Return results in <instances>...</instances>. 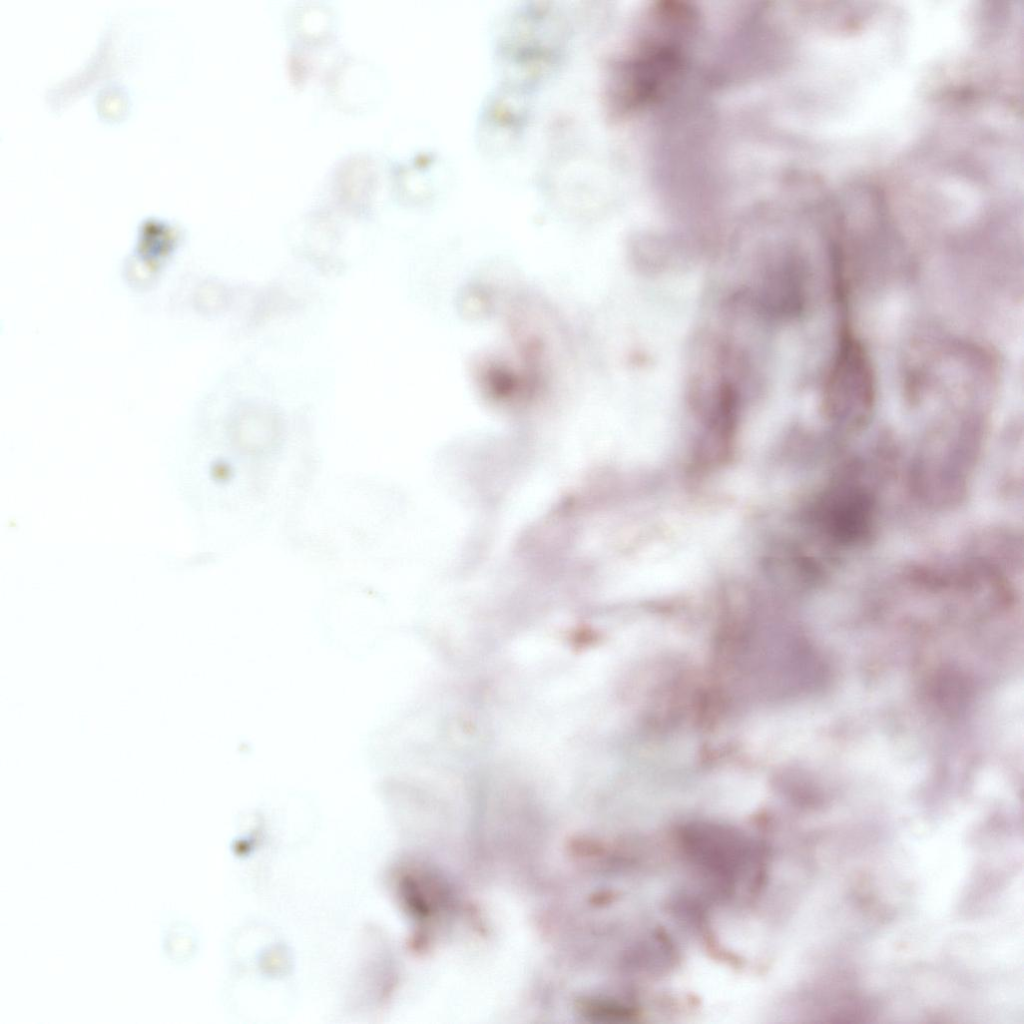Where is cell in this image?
Here are the masks:
<instances>
[{"label": "cell", "mask_w": 1024, "mask_h": 1024, "mask_svg": "<svg viewBox=\"0 0 1024 1024\" xmlns=\"http://www.w3.org/2000/svg\"><path fill=\"white\" fill-rule=\"evenodd\" d=\"M828 507L831 532L840 540L852 541L862 537L869 529L870 498L859 490L837 492Z\"/></svg>", "instance_id": "cell-4"}, {"label": "cell", "mask_w": 1024, "mask_h": 1024, "mask_svg": "<svg viewBox=\"0 0 1024 1024\" xmlns=\"http://www.w3.org/2000/svg\"><path fill=\"white\" fill-rule=\"evenodd\" d=\"M697 29V11L686 3L649 8L616 70L613 98L620 113L639 112L664 96L686 64Z\"/></svg>", "instance_id": "cell-1"}, {"label": "cell", "mask_w": 1024, "mask_h": 1024, "mask_svg": "<svg viewBox=\"0 0 1024 1024\" xmlns=\"http://www.w3.org/2000/svg\"><path fill=\"white\" fill-rule=\"evenodd\" d=\"M830 413L847 424H860L870 413L874 386L869 361L862 347L844 336L827 384Z\"/></svg>", "instance_id": "cell-2"}, {"label": "cell", "mask_w": 1024, "mask_h": 1024, "mask_svg": "<svg viewBox=\"0 0 1024 1024\" xmlns=\"http://www.w3.org/2000/svg\"><path fill=\"white\" fill-rule=\"evenodd\" d=\"M682 841L693 861L725 885L733 883L742 869L745 844L728 828L694 824L685 828Z\"/></svg>", "instance_id": "cell-3"}]
</instances>
